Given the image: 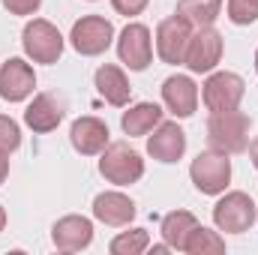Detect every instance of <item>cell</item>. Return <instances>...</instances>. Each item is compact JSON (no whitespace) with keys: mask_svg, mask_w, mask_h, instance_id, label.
<instances>
[{"mask_svg":"<svg viewBox=\"0 0 258 255\" xmlns=\"http://www.w3.org/2000/svg\"><path fill=\"white\" fill-rule=\"evenodd\" d=\"M249 159H252V165L258 168V138H252V141H249Z\"/></svg>","mask_w":258,"mask_h":255,"instance_id":"obj_29","label":"cell"},{"mask_svg":"<svg viewBox=\"0 0 258 255\" xmlns=\"http://www.w3.org/2000/svg\"><path fill=\"white\" fill-rule=\"evenodd\" d=\"M36 87L33 66L24 63L21 57H9L0 66V99L6 102H24Z\"/></svg>","mask_w":258,"mask_h":255,"instance_id":"obj_11","label":"cell"},{"mask_svg":"<svg viewBox=\"0 0 258 255\" xmlns=\"http://www.w3.org/2000/svg\"><path fill=\"white\" fill-rule=\"evenodd\" d=\"M111 6H114L120 15L132 18V15H141V12L147 9V0H111Z\"/></svg>","mask_w":258,"mask_h":255,"instance_id":"obj_27","label":"cell"},{"mask_svg":"<svg viewBox=\"0 0 258 255\" xmlns=\"http://www.w3.org/2000/svg\"><path fill=\"white\" fill-rule=\"evenodd\" d=\"M51 240H54V246L60 252H81V249H87L93 243V222L87 216L69 213V216L54 222Z\"/></svg>","mask_w":258,"mask_h":255,"instance_id":"obj_13","label":"cell"},{"mask_svg":"<svg viewBox=\"0 0 258 255\" xmlns=\"http://www.w3.org/2000/svg\"><path fill=\"white\" fill-rule=\"evenodd\" d=\"M255 72H258V51H255Z\"/></svg>","mask_w":258,"mask_h":255,"instance_id":"obj_31","label":"cell"},{"mask_svg":"<svg viewBox=\"0 0 258 255\" xmlns=\"http://www.w3.org/2000/svg\"><path fill=\"white\" fill-rule=\"evenodd\" d=\"M93 81H96V90H99V96L108 102V105H117V108H123L129 102V93H132V87H129V78L123 75V69L114 63H102L96 69V75H93Z\"/></svg>","mask_w":258,"mask_h":255,"instance_id":"obj_18","label":"cell"},{"mask_svg":"<svg viewBox=\"0 0 258 255\" xmlns=\"http://www.w3.org/2000/svg\"><path fill=\"white\" fill-rule=\"evenodd\" d=\"M219 12H222V0H180L177 3V15L183 21H189L195 30L198 27H213Z\"/></svg>","mask_w":258,"mask_h":255,"instance_id":"obj_21","label":"cell"},{"mask_svg":"<svg viewBox=\"0 0 258 255\" xmlns=\"http://www.w3.org/2000/svg\"><path fill=\"white\" fill-rule=\"evenodd\" d=\"M108 123H102L99 117H78L69 126V141L81 156H96L108 147Z\"/></svg>","mask_w":258,"mask_h":255,"instance_id":"obj_15","label":"cell"},{"mask_svg":"<svg viewBox=\"0 0 258 255\" xmlns=\"http://www.w3.org/2000/svg\"><path fill=\"white\" fill-rule=\"evenodd\" d=\"M222 60V33L213 27H198L189 39L183 63L189 72H213Z\"/></svg>","mask_w":258,"mask_h":255,"instance_id":"obj_10","label":"cell"},{"mask_svg":"<svg viewBox=\"0 0 258 255\" xmlns=\"http://www.w3.org/2000/svg\"><path fill=\"white\" fill-rule=\"evenodd\" d=\"M117 57H120V63L129 66L132 72H144V69L150 66V57H153V39H150V27H147V24L129 21L126 27L120 30Z\"/></svg>","mask_w":258,"mask_h":255,"instance_id":"obj_9","label":"cell"},{"mask_svg":"<svg viewBox=\"0 0 258 255\" xmlns=\"http://www.w3.org/2000/svg\"><path fill=\"white\" fill-rule=\"evenodd\" d=\"M6 174H9V159H6V153H0V183L6 180Z\"/></svg>","mask_w":258,"mask_h":255,"instance_id":"obj_28","label":"cell"},{"mask_svg":"<svg viewBox=\"0 0 258 255\" xmlns=\"http://www.w3.org/2000/svg\"><path fill=\"white\" fill-rule=\"evenodd\" d=\"M3 6H6L12 15H33V12L42 6V0H3Z\"/></svg>","mask_w":258,"mask_h":255,"instance_id":"obj_26","label":"cell"},{"mask_svg":"<svg viewBox=\"0 0 258 255\" xmlns=\"http://www.w3.org/2000/svg\"><path fill=\"white\" fill-rule=\"evenodd\" d=\"M6 228V210H3V204H0V231Z\"/></svg>","mask_w":258,"mask_h":255,"instance_id":"obj_30","label":"cell"},{"mask_svg":"<svg viewBox=\"0 0 258 255\" xmlns=\"http://www.w3.org/2000/svg\"><path fill=\"white\" fill-rule=\"evenodd\" d=\"M147 153L156 162H177L186 153V132L177 126L174 120H162L153 129V135L147 138Z\"/></svg>","mask_w":258,"mask_h":255,"instance_id":"obj_14","label":"cell"},{"mask_svg":"<svg viewBox=\"0 0 258 255\" xmlns=\"http://www.w3.org/2000/svg\"><path fill=\"white\" fill-rule=\"evenodd\" d=\"M195 225H198V219H195L189 210H171V213L162 216V240L171 249H180L183 252L186 237H189V231H192Z\"/></svg>","mask_w":258,"mask_h":255,"instance_id":"obj_20","label":"cell"},{"mask_svg":"<svg viewBox=\"0 0 258 255\" xmlns=\"http://www.w3.org/2000/svg\"><path fill=\"white\" fill-rule=\"evenodd\" d=\"M21 147V126L12 120V117H6V114H0V153H15Z\"/></svg>","mask_w":258,"mask_h":255,"instance_id":"obj_25","label":"cell"},{"mask_svg":"<svg viewBox=\"0 0 258 255\" xmlns=\"http://www.w3.org/2000/svg\"><path fill=\"white\" fill-rule=\"evenodd\" d=\"M63 114H66V105H63L60 96H54V93H39V96H33V102L27 105L24 123L33 129V132H51V129L60 126Z\"/></svg>","mask_w":258,"mask_h":255,"instance_id":"obj_17","label":"cell"},{"mask_svg":"<svg viewBox=\"0 0 258 255\" xmlns=\"http://www.w3.org/2000/svg\"><path fill=\"white\" fill-rule=\"evenodd\" d=\"M93 216L102 222V225H111V228H123L135 219V201L123 195L117 189L99 192L93 198Z\"/></svg>","mask_w":258,"mask_h":255,"instance_id":"obj_16","label":"cell"},{"mask_svg":"<svg viewBox=\"0 0 258 255\" xmlns=\"http://www.w3.org/2000/svg\"><path fill=\"white\" fill-rule=\"evenodd\" d=\"M189 39H192V24L183 21L180 15H171V18L159 21V27H156V54H159V60L180 66L183 57H186Z\"/></svg>","mask_w":258,"mask_h":255,"instance_id":"obj_8","label":"cell"},{"mask_svg":"<svg viewBox=\"0 0 258 255\" xmlns=\"http://www.w3.org/2000/svg\"><path fill=\"white\" fill-rule=\"evenodd\" d=\"M249 126L252 120L234 108V111H219V114H210L207 120V144L210 150H219V153H243L249 147Z\"/></svg>","mask_w":258,"mask_h":255,"instance_id":"obj_1","label":"cell"},{"mask_svg":"<svg viewBox=\"0 0 258 255\" xmlns=\"http://www.w3.org/2000/svg\"><path fill=\"white\" fill-rule=\"evenodd\" d=\"M147 246H150L147 228H129V231H120V234L108 243V252L111 255H141Z\"/></svg>","mask_w":258,"mask_h":255,"instance_id":"obj_23","label":"cell"},{"mask_svg":"<svg viewBox=\"0 0 258 255\" xmlns=\"http://www.w3.org/2000/svg\"><path fill=\"white\" fill-rule=\"evenodd\" d=\"M162 108L156 105V102H138V105H132L129 111H123V117H120V126L126 132L129 138H138V135H150L153 129L162 123Z\"/></svg>","mask_w":258,"mask_h":255,"instance_id":"obj_19","label":"cell"},{"mask_svg":"<svg viewBox=\"0 0 258 255\" xmlns=\"http://www.w3.org/2000/svg\"><path fill=\"white\" fill-rule=\"evenodd\" d=\"M21 48H24V54L33 63H57L60 54H63V36H60V30L51 21L33 18V21L24 24Z\"/></svg>","mask_w":258,"mask_h":255,"instance_id":"obj_4","label":"cell"},{"mask_svg":"<svg viewBox=\"0 0 258 255\" xmlns=\"http://www.w3.org/2000/svg\"><path fill=\"white\" fill-rule=\"evenodd\" d=\"M258 207L246 192H225L213 207V225L225 234H243L255 225Z\"/></svg>","mask_w":258,"mask_h":255,"instance_id":"obj_5","label":"cell"},{"mask_svg":"<svg viewBox=\"0 0 258 255\" xmlns=\"http://www.w3.org/2000/svg\"><path fill=\"white\" fill-rule=\"evenodd\" d=\"M183 252H189V255H222L225 252V240L219 237V231L204 228V225L198 222L192 231H189V237H186Z\"/></svg>","mask_w":258,"mask_h":255,"instance_id":"obj_22","label":"cell"},{"mask_svg":"<svg viewBox=\"0 0 258 255\" xmlns=\"http://www.w3.org/2000/svg\"><path fill=\"white\" fill-rule=\"evenodd\" d=\"M162 102L174 117H192L198 108V84L189 75H168L162 81Z\"/></svg>","mask_w":258,"mask_h":255,"instance_id":"obj_12","label":"cell"},{"mask_svg":"<svg viewBox=\"0 0 258 255\" xmlns=\"http://www.w3.org/2000/svg\"><path fill=\"white\" fill-rule=\"evenodd\" d=\"M243 93H246V81L237 72H210L204 87H201V99H204V108L210 114L240 108Z\"/></svg>","mask_w":258,"mask_h":255,"instance_id":"obj_6","label":"cell"},{"mask_svg":"<svg viewBox=\"0 0 258 255\" xmlns=\"http://www.w3.org/2000/svg\"><path fill=\"white\" fill-rule=\"evenodd\" d=\"M225 12H228L231 24H237V27L252 24V21H258V0H228Z\"/></svg>","mask_w":258,"mask_h":255,"instance_id":"obj_24","label":"cell"},{"mask_svg":"<svg viewBox=\"0 0 258 255\" xmlns=\"http://www.w3.org/2000/svg\"><path fill=\"white\" fill-rule=\"evenodd\" d=\"M69 39L81 57H96V54L108 51V45L114 42V24L102 15H84L72 24Z\"/></svg>","mask_w":258,"mask_h":255,"instance_id":"obj_7","label":"cell"},{"mask_svg":"<svg viewBox=\"0 0 258 255\" xmlns=\"http://www.w3.org/2000/svg\"><path fill=\"white\" fill-rule=\"evenodd\" d=\"M189 177H192L195 189L201 195H222L231 183V159L228 153L219 150H204L198 153L189 165Z\"/></svg>","mask_w":258,"mask_h":255,"instance_id":"obj_3","label":"cell"},{"mask_svg":"<svg viewBox=\"0 0 258 255\" xmlns=\"http://www.w3.org/2000/svg\"><path fill=\"white\" fill-rule=\"evenodd\" d=\"M99 174L114 186H132L144 177V159L126 141H114L99 156Z\"/></svg>","mask_w":258,"mask_h":255,"instance_id":"obj_2","label":"cell"}]
</instances>
